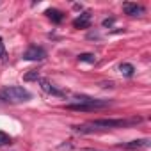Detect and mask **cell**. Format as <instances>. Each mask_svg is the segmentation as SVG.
<instances>
[{"label": "cell", "instance_id": "cell-3", "mask_svg": "<svg viewBox=\"0 0 151 151\" xmlns=\"http://www.w3.org/2000/svg\"><path fill=\"white\" fill-rule=\"evenodd\" d=\"M109 105H110L109 100H94V98L80 96V98H78V103H68L66 109H68V110H75V112H91V110L105 109V107H109Z\"/></svg>", "mask_w": 151, "mask_h": 151}, {"label": "cell", "instance_id": "cell-5", "mask_svg": "<svg viewBox=\"0 0 151 151\" xmlns=\"http://www.w3.org/2000/svg\"><path fill=\"white\" fill-rule=\"evenodd\" d=\"M39 84H41V89H43L45 93L52 94V96H57V98H64V96H66V91L57 89V87L48 80V78H39Z\"/></svg>", "mask_w": 151, "mask_h": 151}, {"label": "cell", "instance_id": "cell-12", "mask_svg": "<svg viewBox=\"0 0 151 151\" xmlns=\"http://www.w3.org/2000/svg\"><path fill=\"white\" fill-rule=\"evenodd\" d=\"M41 77H39V71L37 69H32V71H29L25 77H23V80L25 82H32V80H39Z\"/></svg>", "mask_w": 151, "mask_h": 151}, {"label": "cell", "instance_id": "cell-7", "mask_svg": "<svg viewBox=\"0 0 151 151\" xmlns=\"http://www.w3.org/2000/svg\"><path fill=\"white\" fill-rule=\"evenodd\" d=\"M89 25H91V14L89 13H82L78 18L73 20L75 29H89Z\"/></svg>", "mask_w": 151, "mask_h": 151}, {"label": "cell", "instance_id": "cell-10", "mask_svg": "<svg viewBox=\"0 0 151 151\" xmlns=\"http://www.w3.org/2000/svg\"><path fill=\"white\" fill-rule=\"evenodd\" d=\"M119 71L124 75V77H133V73H135V68L130 64V62H123L119 66Z\"/></svg>", "mask_w": 151, "mask_h": 151}, {"label": "cell", "instance_id": "cell-9", "mask_svg": "<svg viewBox=\"0 0 151 151\" xmlns=\"http://www.w3.org/2000/svg\"><path fill=\"white\" fill-rule=\"evenodd\" d=\"M45 14H46L53 23H60V22H62V18H64V14H62L59 9H53V7H52V9H46V13H45Z\"/></svg>", "mask_w": 151, "mask_h": 151}, {"label": "cell", "instance_id": "cell-6", "mask_svg": "<svg viewBox=\"0 0 151 151\" xmlns=\"http://www.w3.org/2000/svg\"><path fill=\"white\" fill-rule=\"evenodd\" d=\"M123 11H124V14H128V16H140V14L144 13V7L139 6V4L124 2V4H123Z\"/></svg>", "mask_w": 151, "mask_h": 151}, {"label": "cell", "instance_id": "cell-11", "mask_svg": "<svg viewBox=\"0 0 151 151\" xmlns=\"http://www.w3.org/2000/svg\"><path fill=\"white\" fill-rule=\"evenodd\" d=\"M78 60H80V62L94 64V62H96V57H94V53H80V55H78Z\"/></svg>", "mask_w": 151, "mask_h": 151}, {"label": "cell", "instance_id": "cell-8", "mask_svg": "<svg viewBox=\"0 0 151 151\" xmlns=\"http://www.w3.org/2000/svg\"><path fill=\"white\" fill-rule=\"evenodd\" d=\"M121 147L124 149H142V147H149V139H139V140H132L123 144Z\"/></svg>", "mask_w": 151, "mask_h": 151}, {"label": "cell", "instance_id": "cell-4", "mask_svg": "<svg viewBox=\"0 0 151 151\" xmlns=\"http://www.w3.org/2000/svg\"><path fill=\"white\" fill-rule=\"evenodd\" d=\"M46 57V52L41 46H29L23 52V59L25 60H43Z\"/></svg>", "mask_w": 151, "mask_h": 151}, {"label": "cell", "instance_id": "cell-16", "mask_svg": "<svg viewBox=\"0 0 151 151\" xmlns=\"http://www.w3.org/2000/svg\"><path fill=\"white\" fill-rule=\"evenodd\" d=\"M86 151H98V149H86Z\"/></svg>", "mask_w": 151, "mask_h": 151}, {"label": "cell", "instance_id": "cell-13", "mask_svg": "<svg viewBox=\"0 0 151 151\" xmlns=\"http://www.w3.org/2000/svg\"><path fill=\"white\" fill-rule=\"evenodd\" d=\"M7 60V52H6V46H4V41L0 37V62H6Z\"/></svg>", "mask_w": 151, "mask_h": 151}, {"label": "cell", "instance_id": "cell-14", "mask_svg": "<svg viewBox=\"0 0 151 151\" xmlns=\"http://www.w3.org/2000/svg\"><path fill=\"white\" fill-rule=\"evenodd\" d=\"M6 144H11V137L7 133H4V132H0V147L6 146Z\"/></svg>", "mask_w": 151, "mask_h": 151}, {"label": "cell", "instance_id": "cell-15", "mask_svg": "<svg viewBox=\"0 0 151 151\" xmlns=\"http://www.w3.org/2000/svg\"><path fill=\"white\" fill-rule=\"evenodd\" d=\"M112 23H114V18H107V20H103V23H101V25H103V27H110Z\"/></svg>", "mask_w": 151, "mask_h": 151}, {"label": "cell", "instance_id": "cell-2", "mask_svg": "<svg viewBox=\"0 0 151 151\" xmlns=\"http://www.w3.org/2000/svg\"><path fill=\"white\" fill-rule=\"evenodd\" d=\"M30 98L32 94L20 86H7L4 89H0V100L6 103H23V101H29Z\"/></svg>", "mask_w": 151, "mask_h": 151}, {"label": "cell", "instance_id": "cell-1", "mask_svg": "<svg viewBox=\"0 0 151 151\" xmlns=\"http://www.w3.org/2000/svg\"><path fill=\"white\" fill-rule=\"evenodd\" d=\"M140 117H132V119H96L91 121L89 124H82V126H73L75 132L78 133H89L96 128H123V126H132L140 123Z\"/></svg>", "mask_w": 151, "mask_h": 151}]
</instances>
